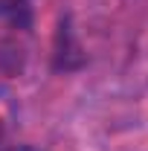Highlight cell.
I'll return each mask as SVG.
<instances>
[{"label": "cell", "mask_w": 148, "mask_h": 151, "mask_svg": "<svg viewBox=\"0 0 148 151\" xmlns=\"http://www.w3.org/2000/svg\"><path fill=\"white\" fill-rule=\"evenodd\" d=\"M0 20L15 29H29L32 26V0H0Z\"/></svg>", "instance_id": "6da1fadb"}]
</instances>
